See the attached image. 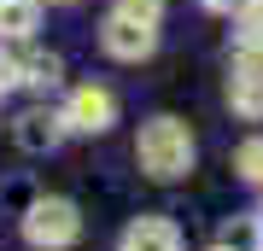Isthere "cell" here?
Instances as JSON below:
<instances>
[{
	"mask_svg": "<svg viewBox=\"0 0 263 251\" xmlns=\"http://www.w3.org/2000/svg\"><path fill=\"white\" fill-rule=\"evenodd\" d=\"M12 140H18L24 152H53L59 140H65V117H53V111H24L18 123H12Z\"/></svg>",
	"mask_w": 263,
	"mask_h": 251,
	"instance_id": "obj_7",
	"label": "cell"
},
{
	"mask_svg": "<svg viewBox=\"0 0 263 251\" xmlns=\"http://www.w3.org/2000/svg\"><path fill=\"white\" fill-rule=\"evenodd\" d=\"M24 240L35 251H65L82 240V216H76L70 199H35L24 210Z\"/></svg>",
	"mask_w": 263,
	"mask_h": 251,
	"instance_id": "obj_2",
	"label": "cell"
},
{
	"mask_svg": "<svg viewBox=\"0 0 263 251\" xmlns=\"http://www.w3.org/2000/svg\"><path fill=\"white\" fill-rule=\"evenodd\" d=\"M211 12H240V6H252V0H205Z\"/></svg>",
	"mask_w": 263,
	"mask_h": 251,
	"instance_id": "obj_13",
	"label": "cell"
},
{
	"mask_svg": "<svg viewBox=\"0 0 263 251\" xmlns=\"http://www.w3.org/2000/svg\"><path fill=\"white\" fill-rule=\"evenodd\" d=\"M117 12H129V18H146V24H158V18H164V0H117Z\"/></svg>",
	"mask_w": 263,
	"mask_h": 251,
	"instance_id": "obj_12",
	"label": "cell"
},
{
	"mask_svg": "<svg viewBox=\"0 0 263 251\" xmlns=\"http://www.w3.org/2000/svg\"><path fill=\"white\" fill-rule=\"evenodd\" d=\"M228 105L246 117V123H263V65L257 53H246L234 70H228Z\"/></svg>",
	"mask_w": 263,
	"mask_h": 251,
	"instance_id": "obj_5",
	"label": "cell"
},
{
	"mask_svg": "<svg viewBox=\"0 0 263 251\" xmlns=\"http://www.w3.org/2000/svg\"><path fill=\"white\" fill-rule=\"evenodd\" d=\"M234 169H240L246 181H263V134H252V140L234 152Z\"/></svg>",
	"mask_w": 263,
	"mask_h": 251,
	"instance_id": "obj_11",
	"label": "cell"
},
{
	"mask_svg": "<svg viewBox=\"0 0 263 251\" xmlns=\"http://www.w3.org/2000/svg\"><path fill=\"white\" fill-rule=\"evenodd\" d=\"M35 29V0H0V35H29Z\"/></svg>",
	"mask_w": 263,
	"mask_h": 251,
	"instance_id": "obj_10",
	"label": "cell"
},
{
	"mask_svg": "<svg viewBox=\"0 0 263 251\" xmlns=\"http://www.w3.org/2000/svg\"><path fill=\"white\" fill-rule=\"evenodd\" d=\"M59 117H65V129H76V134H105V129L117 123V93L88 82V88L70 93V105H65Z\"/></svg>",
	"mask_w": 263,
	"mask_h": 251,
	"instance_id": "obj_4",
	"label": "cell"
},
{
	"mask_svg": "<svg viewBox=\"0 0 263 251\" xmlns=\"http://www.w3.org/2000/svg\"><path fill=\"white\" fill-rule=\"evenodd\" d=\"M100 47L111 59H123V65H141V59H152V47H158V24L129 18V12L111 6V18L100 24Z\"/></svg>",
	"mask_w": 263,
	"mask_h": 251,
	"instance_id": "obj_3",
	"label": "cell"
},
{
	"mask_svg": "<svg viewBox=\"0 0 263 251\" xmlns=\"http://www.w3.org/2000/svg\"><path fill=\"white\" fill-rule=\"evenodd\" d=\"M234 41H240V53H257L263 59V0H252V6H240L234 12Z\"/></svg>",
	"mask_w": 263,
	"mask_h": 251,
	"instance_id": "obj_9",
	"label": "cell"
},
{
	"mask_svg": "<svg viewBox=\"0 0 263 251\" xmlns=\"http://www.w3.org/2000/svg\"><path fill=\"white\" fill-rule=\"evenodd\" d=\"M117 251H181V228L170 216H135L123 228V245Z\"/></svg>",
	"mask_w": 263,
	"mask_h": 251,
	"instance_id": "obj_6",
	"label": "cell"
},
{
	"mask_svg": "<svg viewBox=\"0 0 263 251\" xmlns=\"http://www.w3.org/2000/svg\"><path fill=\"white\" fill-rule=\"evenodd\" d=\"M135 164H141L152 181L187 176V169H193V134H187V123H181V117H152V123H141Z\"/></svg>",
	"mask_w": 263,
	"mask_h": 251,
	"instance_id": "obj_1",
	"label": "cell"
},
{
	"mask_svg": "<svg viewBox=\"0 0 263 251\" xmlns=\"http://www.w3.org/2000/svg\"><path fill=\"white\" fill-rule=\"evenodd\" d=\"M12 82H18V76H12V59H0V93H6Z\"/></svg>",
	"mask_w": 263,
	"mask_h": 251,
	"instance_id": "obj_14",
	"label": "cell"
},
{
	"mask_svg": "<svg viewBox=\"0 0 263 251\" xmlns=\"http://www.w3.org/2000/svg\"><path fill=\"white\" fill-rule=\"evenodd\" d=\"M211 251H234V245H211Z\"/></svg>",
	"mask_w": 263,
	"mask_h": 251,
	"instance_id": "obj_15",
	"label": "cell"
},
{
	"mask_svg": "<svg viewBox=\"0 0 263 251\" xmlns=\"http://www.w3.org/2000/svg\"><path fill=\"white\" fill-rule=\"evenodd\" d=\"M12 76L24 88H53L59 82V59L53 53H24V59H12Z\"/></svg>",
	"mask_w": 263,
	"mask_h": 251,
	"instance_id": "obj_8",
	"label": "cell"
}]
</instances>
